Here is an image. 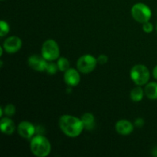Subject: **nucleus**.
Listing matches in <instances>:
<instances>
[{
  "mask_svg": "<svg viewBox=\"0 0 157 157\" xmlns=\"http://www.w3.org/2000/svg\"><path fill=\"white\" fill-rule=\"evenodd\" d=\"M59 127L61 131L69 137H77L84 129L81 119L71 115H62L59 119Z\"/></svg>",
  "mask_w": 157,
  "mask_h": 157,
  "instance_id": "nucleus-1",
  "label": "nucleus"
},
{
  "mask_svg": "<svg viewBox=\"0 0 157 157\" xmlns=\"http://www.w3.org/2000/svg\"><path fill=\"white\" fill-rule=\"evenodd\" d=\"M32 153L37 157H46L51 153L52 146L48 140L44 136L38 135L33 137L30 143Z\"/></svg>",
  "mask_w": 157,
  "mask_h": 157,
  "instance_id": "nucleus-2",
  "label": "nucleus"
},
{
  "mask_svg": "<svg viewBox=\"0 0 157 157\" xmlns=\"http://www.w3.org/2000/svg\"><path fill=\"white\" fill-rule=\"evenodd\" d=\"M130 78L137 86L145 85L148 83L150 73L147 67L144 64H136L130 70Z\"/></svg>",
  "mask_w": 157,
  "mask_h": 157,
  "instance_id": "nucleus-3",
  "label": "nucleus"
},
{
  "mask_svg": "<svg viewBox=\"0 0 157 157\" xmlns=\"http://www.w3.org/2000/svg\"><path fill=\"white\" fill-rule=\"evenodd\" d=\"M41 55L48 61H54L60 58V48L53 39H48L41 47Z\"/></svg>",
  "mask_w": 157,
  "mask_h": 157,
  "instance_id": "nucleus-4",
  "label": "nucleus"
},
{
  "mask_svg": "<svg viewBox=\"0 0 157 157\" xmlns=\"http://www.w3.org/2000/svg\"><path fill=\"white\" fill-rule=\"evenodd\" d=\"M131 15L133 18L139 23H144L150 21L152 16L150 8L144 3H136L131 9Z\"/></svg>",
  "mask_w": 157,
  "mask_h": 157,
  "instance_id": "nucleus-5",
  "label": "nucleus"
},
{
  "mask_svg": "<svg viewBox=\"0 0 157 157\" xmlns=\"http://www.w3.org/2000/svg\"><path fill=\"white\" fill-rule=\"evenodd\" d=\"M98 63V59L91 55H84L78 58L77 68L81 73L90 74L94 70Z\"/></svg>",
  "mask_w": 157,
  "mask_h": 157,
  "instance_id": "nucleus-6",
  "label": "nucleus"
},
{
  "mask_svg": "<svg viewBox=\"0 0 157 157\" xmlns=\"http://www.w3.org/2000/svg\"><path fill=\"white\" fill-rule=\"evenodd\" d=\"M2 46L7 53L14 54L21 49L22 41L18 36H10L5 40Z\"/></svg>",
  "mask_w": 157,
  "mask_h": 157,
  "instance_id": "nucleus-7",
  "label": "nucleus"
},
{
  "mask_svg": "<svg viewBox=\"0 0 157 157\" xmlns=\"http://www.w3.org/2000/svg\"><path fill=\"white\" fill-rule=\"evenodd\" d=\"M48 61L41 55H31L28 59V64L32 69L35 71H45Z\"/></svg>",
  "mask_w": 157,
  "mask_h": 157,
  "instance_id": "nucleus-8",
  "label": "nucleus"
},
{
  "mask_svg": "<svg viewBox=\"0 0 157 157\" xmlns=\"http://www.w3.org/2000/svg\"><path fill=\"white\" fill-rule=\"evenodd\" d=\"M64 80L66 84L70 87H75L78 85L81 81L79 71L74 68H69L64 72Z\"/></svg>",
  "mask_w": 157,
  "mask_h": 157,
  "instance_id": "nucleus-9",
  "label": "nucleus"
},
{
  "mask_svg": "<svg viewBox=\"0 0 157 157\" xmlns=\"http://www.w3.org/2000/svg\"><path fill=\"white\" fill-rule=\"evenodd\" d=\"M18 133L25 139H30L35 133V128L29 121H21L18 126Z\"/></svg>",
  "mask_w": 157,
  "mask_h": 157,
  "instance_id": "nucleus-10",
  "label": "nucleus"
},
{
  "mask_svg": "<svg viewBox=\"0 0 157 157\" xmlns=\"http://www.w3.org/2000/svg\"><path fill=\"white\" fill-rule=\"evenodd\" d=\"M115 130L117 133L123 136L131 134L134 130V126L127 120H120L115 124Z\"/></svg>",
  "mask_w": 157,
  "mask_h": 157,
  "instance_id": "nucleus-11",
  "label": "nucleus"
},
{
  "mask_svg": "<svg viewBox=\"0 0 157 157\" xmlns=\"http://www.w3.org/2000/svg\"><path fill=\"white\" fill-rule=\"evenodd\" d=\"M0 127L2 132L6 135H12L15 130V123L9 117L2 118Z\"/></svg>",
  "mask_w": 157,
  "mask_h": 157,
  "instance_id": "nucleus-12",
  "label": "nucleus"
},
{
  "mask_svg": "<svg viewBox=\"0 0 157 157\" xmlns=\"http://www.w3.org/2000/svg\"><path fill=\"white\" fill-rule=\"evenodd\" d=\"M145 95L150 100H157V83H147L144 88Z\"/></svg>",
  "mask_w": 157,
  "mask_h": 157,
  "instance_id": "nucleus-13",
  "label": "nucleus"
},
{
  "mask_svg": "<svg viewBox=\"0 0 157 157\" xmlns=\"http://www.w3.org/2000/svg\"><path fill=\"white\" fill-rule=\"evenodd\" d=\"M83 124H84V128L87 130H90L94 127L95 126V118L94 115L90 113H86L81 117Z\"/></svg>",
  "mask_w": 157,
  "mask_h": 157,
  "instance_id": "nucleus-14",
  "label": "nucleus"
},
{
  "mask_svg": "<svg viewBox=\"0 0 157 157\" xmlns=\"http://www.w3.org/2000/svg\"><path fill=\"white\" fill-rule=\"evenodd\" d=\"M144 95H145L144 90L142 89L141 86L134 87L130 91V98L134 102H140V101H142Z\"/></svg>",
  "mask_w": 157,
  "mask_h": 157,
  "instance_id": "nucleus-15",
  "label": "nucleus"
},
{
  "mask_svg": "<svg viewBox=\"0 0 157 157\" xmlns=\"http://www.w3.org/2000/svg\"><path fill=\"white\" fill-rule=\"evenodd\" d=\"M57 64H58L59 71L64 72H65L66 71L68 70L69 67H70V62H69V61L67 60V58H64V57H61V58H58Z\"/></svg>",
  "mask_w": 157,
  "mask_h": 157,
  "instance_id": "nucleus-16",
  "label": "nucleus"
},
{
  "mask_svg": "<svg viewBox=\"0 0 157 157\" xmlns=\"http://www.w3.org/2000/svg\"><path fill=\"white\" fill-rule=\"evenodd\" d=\"M59 70L58 67V64L54 63L53 61H48L47 65H46L45 71L49 75H55L57 73V71Z\"/></svg>",
  "mask_w": 157,
  "mask_h": 157,
  "instance_id": "nucleus-17",
  "label": "nucleus"
},
{
  "mask_svg": "<svg viewBox=\"0 0 157 157\" xmlns=\"http://www.w3.org/2000/svg\"><path fill=\"white\" fill-rule=\"evenodd\" d=\"M9 30H10V28H9V24L4 20H2L0 21V36L2 38L6 36L9 32Z\"/></svg>",
  "mask_w": 157,
  "mask_h": 157,
  "instance_id": "nucleus-18",
  "label": "nucleus"
},
{
  "mask_svg": "<svg viewBox=\"0 0 157 157\" xmlns=\"http://www.w3.org/2000/svg\"><path fill=\"white\" fill-rule=\"evenodd\" d=\"M4 110V113L7 117H12L15 114V112H16V109L15 107L13 104H7L6 105V107L3 108Z\"/></svg>",
  "mask_w": 157,
  "mask_h": 157,
  "instance_id": "nucleus-19",
  "label": "nucleus"
},
{
  "mask_svg": "<svg viewBox=\"0 0 157 157\" xmlns=\"http://www.w3.org/2000/svg\"><path fill=\"white\" fill-rule=\"evenodd\" d=\"M143 30L146 33H150V32H152L153 31V24L151 22H150V21L143 23Z\"/></svg>",
  "mask_w": 157,
  "mask_h": 157,
  "instance_id": "nucleus-20",
  "label": "nucleus"
},
{
  "mask_svg": "<svg viewBox=\"0 0 157 157\" xmlns=\"http://www.w3.org/2000/svg\"><path fill=\"white\" fill-rule=\"evenodd\" d=\"M97 59H98V64L103 65V64H105L107 63V61H108V57L105 55H101L98 56V58Z\"/></svg>",
  "mask_w": 157,
  "mask_h": 157,
  "instance_id": "nucleus-21",
  "label": "nucleus"
},
{
  "mask_svg": "<svg viewBox=\"0 0 157 157\" xmlns=\"http://www.w3.org/2000/svg\"><path fill=\"white\" fill-rule=\"evenodd\" d=\"M144 125V121L141 118H138L135 121V126L137 127H142Z\"/></svg>",
  "mask_w": 157,
  "mask_h": 157,
  "instance_id": "nucleus-22",
  "label": "nucleus"
},
{
  "mask_svg": "<svg viewBox=\"0 0 157 157\" xmlns=\"http://www.w3.org/2000/svg\"><path fill=\"white\" fill-rule=\"evenodd\" d=\"M153 77H154L155 79L157 80V65L155 66V67L153 68Z\"/></svg>",
  "mask_w": 157,
  "mask_h": 157,
  "instance_id": "nucleus-23",
  "label": "nucleus"
},
{
  "mask_svg": "<svg viewBox=\"0 0 157 157\" xmlns=\"http://www.w3.org/2000/svg\"><path fill=\"white\" fill-rule=\"evenodd\" d=\"M156 32H157V25H156Z\"/></svg>",
  "mask_w": 157,
  "mask_h": 157,
  "instance_id": "nucleus-24",
  "label": "nucleus"
},
{
  "mask_svg": "<svg viewBox=\"0 0 157 157\" xmlns=\"http://www.w3.org/2000/svg\"><path fill=\"white\" fill-rule=\"evenodd\" d=\"M1 1H4V0H1Z\"/></svg>",
  "mask_w": 157,
  "mask_h": 157,
  "instance_id": "nucleus-25",
  "label": "nucleus"
}]
</instances>
